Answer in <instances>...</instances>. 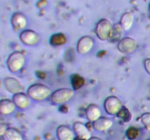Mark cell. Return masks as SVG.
Masks as SVG:
<instances>
[{
	"mask_svg": "<svg viewBox=\"0 0 150 140\" xmlns=\"http://www.w3.org/2000/svg\"><path fill=\"white\" fill-rule=\"evenodd\" d=\"M13 29L16 32H22L27 26V18L26 15L20 12L14 13L10 19Z\"/></svg>",
	"mask_w": 150,
	"mask_h": 140,
	"instance_id": "cell-9",
	"label": "cell"
},
{
	"mask_svg": "<svg viewBox=\"0 0 150 140\" xmlns=\"http://www.w3.org/2000/svg\"><path fill=\"white\" fill-rule=\"evenodd\" d=\"M4 136L6 140H23L21 133L15 128H8Z\"/></svg>",
	"mask_w": 150,
	"mask_h": 140,
	"instance_id": "cell-21",
	"label": "cell"
},
{
	"mask_svg": "<svg viewBox=\"0 0 150 140\" xmlns=\"http://www.w3.org/2000/svg\"><path fill=\"white\" fill-rule=\"evenodd\" d=\"M67 38L63 33H57L53 34L50 38V44L52 46L58 47L67 44Z\"/></svg>",
	"mask_w": 150,
	"mask_h": 140,
	"instance_id": "cell-18",
	"label": "cell"
},
{
	"mask_svg": "<svg viewBox=\"0 0 150 140\" xmlns=\"http://www.w3.org/2000/svg\"><path fill=\"white\" fill-rule=\"evenodd\" d=\"M101 109L95 104H90L86 109V118L90 122H94L101 117Z\"/></svg>",
	"mask_w": 150,
	"mask_h": 140,
	"instance_id": "cell-15",
	"label": "cell"
},
{
	"mask_svg": "<svg viewBox=\"0 0 150 140\" xmlns=\"http://www.w3.org/2000/svg\"><path fill=\"white\" fill-rule=\"evenodd\" d=\"M123 31L124 30H123L122 27L120 23L114 24L108 40H110L111 42H119L122 39L121 36L122 34Z\"/></svg>",
	"mask_w": 150,
	"mask_h": 140,
	"instance_id": "cell-19",
	"label": "cell"
},
{
	"mask_svg": "<svg viewBox=\"0 0 150 140\" xmlns=\"http://www.w3.org/2000/svg\"><path fill=\"white\" fill-rule=\"evenodd\" d=\"M7 129H8V126H7V124L4 123H0V136H3L5 134Z\"/></svg>",
	"mask_w": 150,
	"mask_h": 140,
	"instance_id": "cell-23",
	"label": "cell"
},
{
	"mask_svg": "<svg viewBox=\"0 0 150 140\" xmlns=\"http://www.w3.org/2000/svg\"><path fill=\"white\" fill-rule=\"evenodd\" d=\"M74 93V90L73 88H62L53 91L50 98L52 103L54 104H64L73 97Z\"/></svg>",
	"mask_w": 150,
	"mask_h": 140,
	"instance_id": "cell-3",
	"label": "cell"
},
{
	"mask_svg": "<svg viewBox=\"0 0 150 140\" xmlns=\"http://www.w3.org/2000/svg\"><path fill=\"white\" fill-rule=\"evenodd\" d=\"M4 85L8 92L13 94L23 91V88L21 83L14 77H6L4 80Z\"/></svg>",
	"mask_w": 150,
	"mask_h": 140,
	"instance_id": "cell-13",
	"label": "cell"
},
{
	"mask_svg": "<svg viewBox=\"0 0 150 140\" xmlns=\"http://www.w3.org/2000/svg\"><path fill=\"white\" fill-rule=\"evenodd\" d=\"M73 128L77 138L80 139L89 140L92 137L90 131L83 123L79 122V121L74 123Z\"/></svg>",
	"mask_w": 150,
	"mask_h": 140,
	"instance_id": "cell-12",
	"label": "cell"
},
{
	"mask_svg": "<svg viewBox=\"0 0 150 140\" xmlns=\"http://www.w3.org/2000/svg\"><path fill=\"white\" fill-rule=\"evenodd\" d=\"M70 82H71L72 88L74 90H79L84 85L85 79L81 75L79 74H74L70 77Z\"/></svg>",
	"mask_w": 150,
	"mask_h": 140,
	"instance_id": "cell-20",
	"label": "cell"
},
{
	"mask_svg": "<svg viewBox=\"0 0 150 140\" xmlns=\"http://www.w3.org/2000/svg\"><path fill=\"white\" fill-rule=\"evenodd\" d=\"M95 42L90 36H83L79 39L76 45V50L81 55H85L93 48Z\"/></svg>",
	"mask_w": 150,
	"mask_h": 140,
	"instance_id": "cell-8",
	"label": "cell"
},
{
	"mask_svg": "<svg viewBox=\"0 0 150 140\" xmlns=\"http://www.w3.org/2000/svg\"><path fill=\"white\" fill-rule=\"evenodd\" d=\"M89 140H103V139L99 138V137H97V136H92Z\"/></svg>",
	"mask_w": 150,
	"mask_h": 140,
	"instance_id": "cell-26",
	"label": "cell"
},
{
	"mask_svg": "<svg viewBox=\"0 0 150 140\" xmlns=\"http://www.w3.org/2000/svg\"><path fill=\"white\" fill-rule=\"evenodd\" d=\"M113 124H114V122L111 118H106V117H100L98 120L92 122V126L95 131L103 132V131H106L109 130L113 126Z\"/></svg>",
	"mask_w": 150,
	"mask_h": 140,
	"instance_id": "cell-14",
	"label": "cell"
},
{
	"mask_svg": "<svg viewBox=\"0 0 150 140\" xmlns=\"http://www.w3.org/2000/svg\"><path fill=\"white\" fill-rule=\"evenodd\" d=\"M16 104L13 100L8 99H1L0 101V114L8 115L13 113L16 110Z\"/></svg>",
	"mask_w": 150,
	"mask_h": 140,
	"instance_id": "cell-16",
	"label": "cell"
},
{
	"mask_svg": "<svg viewBox=\"0 0 150 140\" xmlns=\"http://www.w3.org/2000/svg\"><path fill=\"white\" fill-rule=\"evenodd\" d=\"M134 22V16L131 13H125L122 15L120 23L124 31H128L131 29Z\"/></svg>",
	"mask_w": 150,
	"mask_h": 140,
	"instance_id": "cell-17",
	"label": "cell"
},
{
	"mask_svg": "<svg viewBox=\"0 0 150 140\" xmlns=\"http://www.w3.org/2000/svg\"><path fill=\"white\" fill-rule=\"evenodd\" d=\"M144 66L146 72L150 74V58H145L144 60Z\"/></svg>",
	"mask_w": 150,
	"mask_h": 140,
	"instance_id": "cell-24",
	"label": "cell"
},
{
	"mask_svg": "<svg viewBox=\"0 0 150 140\" xmlns=\"http://www.w3.org/2000/svg\"><path fill=\"white\" fill-rule=\"evenodd\" d=\"M145 140H150V139H145Z\"/></svg>",
	"mask_w": 150,
	"mask_h": 140,
	"instance_id": "cell-28",
	"label": "cell"
},
{
	"mask_svg": "<svg viewBox=\"0 0 150 140\" xmlns=\"http://www.w3.org/2000/svg\"><path fill=\"white\" fill-rule=\"evenodd\" d=\"M112 29V23L108 19L102 18L97 23L95 30V34L100 40H108Z\"/></svg>",
	"mask_w": 150,
	"mask_h": 140,
	"instance_id": "cell-4",
	"label": "cell"
},
{
	"mask_svg": "<svg viewBox=\"0 0 150 140\" xmlns=\"http://www.w3.org/2000/svg\"><path fill=\"white\" fill-rule=\"evenodd\" d=\"M26 93L32 100L41 102L45 100L48 97H51L52 90L45 85L42 83H35L28 88Z\"/></svg>",
	"mask_w": 150,
	"mask_h": 140,
	"instance_id": "cell-1",
	"label": "cell"
},
{
	"mask_svg": "<svg viewBox=\"0 0 150 140\" xmlns=\"http://www.w3.org/2000/svg\"><path fill=\"white\" fill-rule=\"evenodd\" d=\"M21 42L27 46H35L39 42L40 36L35 31L32 29H24L19 34Z\"/></svg>",
	"mask_w": 150,
	"mask_h": 140,
	"instance_id": "cell-6",
	"label": "cell"
},
{
	"mask_svg": "<svg viewBox=\"0 0 150 140\" xmlns=\"http://www.w3.org/2000/svg\"><path fill=\"white\" fill-rule=\"evenodd\" d=\"M138 46L137 42L132 37L122 38L117 44V49L123 54H130L134 52Z\"/></svg>",
	"mask_w": 150,
	"mask_h": 140,
	"instance_id": "cell-7",
	"label": "cell"
},
{
	"mask_svg": "<svg viewBox=\"0 0 150 140\" xmlns=\"http://www.w3.org/2000/svg\"><path fill=\"white\" fill-rule=\"evenodd\" d=\"M103 107L108 115H117L123 107V105L122 101L117 96H110L104 101Z\"/></svg>",
	"mask_w": 150,
	"mask_h": 140,
	"instance_id": "cell-5",
	"label": "cell"
},
{
	"mask_svg": "<svg viewBox=\"0 0 150 140\" xmlns=\"http://www.w3.org/2000/svg\"><path fill=\"white\" fill-rule=\"evenodd\" d=\"M47 3L48 2H47L46 0H44V1H42V0H40L38 3V7H41V8H42V7H44L46 6Z\"/></svg>",
	"mask_w": 150,
	"mask_h": 140,
	"instance_id": "cell-25",
	"label": "cell"
},
{
	"mask_svg": "<svg viewBox=\"0 0 150 140\" xmlns=\"http://www.w3.org/2000/svg\"><path fill=\"white\" fill-rule=\"evenodd\" d=\"M26 63V58L22 52L15 51L12 52L7 58L6 64L9 71L13 73H17L23 68Z\"/></svg>",
	"mask_w": 150,
	"mask_h": 140,
	"instance_id": "cell-2",
	"label": "cell"
},
{
	"mask_svg": "<svg viewBox=\"0 0 150 140\" xmlns=\"http://www.w3.org/2000/svg\"><path fill=\"white\" fill-rule=\"evenodd\" d=\"M149 15H150V4L149 5Z\"/></svg>",
	"mask_w": 150,
	"mask_h": 140,
	"instance_id": "cell-27",
	"label": "cell"
},
{
	"mask_svg": "<svg viewBox=\"0 0 150 140\" xmlns=\"http://www.w3.org/2000/svg\"><path fill=\"white\" fill-rule=\"evenodd\" d=\"M141 121L145 127L150 128V112H145L141 116Z\"/></svg>",
	"mask_w": 150,
	"mask_h": 140,
	"instance_id": "cell-22",
	"label": "cell"
},
{
	"mask_svg": "<svg viewBox=\"0 0 150 140\" xmlns=\"http://www.w3.org/2000/svg\"><path fill=\"white\" fill-rule=\"evenodd\" d=\"M12 100L14 102L15 104L18 108L21 109H25L31 105V98L28 96L27 93L23 91L13 95Z\"/></svg>",
	"mask_w": 150,
	"mask_h": 140,
	"instance_id": "cell-11",
	"label": "cell"
},
{
	"mask_svg": "<svg viewBox=\"0 0 150 140\" xmlns=\"http://www.w3.org/2000/svg\"><path fill=\"white\" fill-rule=\"evenodd\" d=\"M56 134L58 140H75L76 134L73 128H71L67 125H60L57 127Z\"/></svg>",
	"mask_w": 150,
	"mask_h": 140,
	"instance_id": "cell-10",
	"label": "cell"
}]
</instances>
